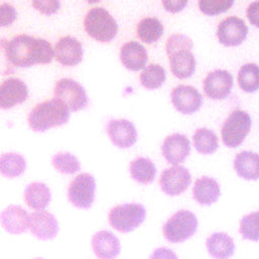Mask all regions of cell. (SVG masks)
<instances>
[{"instance_id":"obj_22","label":"cell","mask_w":259,"mask_h":259,"mask_svg":"<svg viewBox=\"0 0 259 259\" xmlns=\"http://www.w3.org/2000/svg\"><path fill=\"white\" fill-rule=\"evenodd\" d=\"M220 194V184L214 178L202 176L194 182L192 195L194 200L201 205H210L214 203L219 199Z\"/></svg>"},{"instance_id":"obj_10","label":"cell","mask_w":259,"mask_h":259,"mask_svg":"<svg viewBox=\"0 0 259 259\" xmlns=\"http://www.w3.org/2000/svg\"><path fill=\"white\" fill-rule=\"evenodd\" d=\"M28 230L38 240L49 241L57 237L59 223L56 217L48 210H34L29 213Z\"/></svg>"},{"instance_id":"obj_21","label":"cell","mask_w":259,"mask_h":259,"mask_svg":"<svg viewBox=\"0 0 259 259\" xmlns=\"http://www.w3.org/2000/svg\"><path fill=\"white\" fill-rule=\"evenodd\" d=\"M122 65L131 71H139L145 68L148 61V53L145 47L136 40L125 42L119 53Z\"/></svg>"},{"instance_id":"obj_36","label":"cell","mask_w":259,"mask_h":259,"mask_svg":"<svg viewBox=\"0 0 259 259\" xmlns=\"http://www.w3.org/2000/svg\"><path fill=\"white\" fill-rule=\"evenodd\" d=\"M17 17L16 9L13 5L9 3L0 4V26L11 25Z\"/></svg>"},{"instance_id":"obj_2","label":"cell","mask_w":259,"mask_h":259,"mask_svg":"<svg viewBox=\"0 0 259 259\" xmlns=\"http://www.w3.org/2000/svg\"><path fill=\"white\" fill-rule=\"evenodd\" d=\"M70 109L60 100L53 98L36 104L27 116L29 127L34 132H46L51 127L65 124Z\"/></svg>"},{"instance_id":"obj_14","label":"cell","mask_w":259,"mask_h":259,"mask_svg":"<svg viewBox=\"0 0 259 259\" xmlns=\"http://www.w3.org/2000/svg\"><path fill=\"white\" fill-rule=\"evenodd\" d=\"M106 132L111 143L120 149L132 147L138 139L134 123L124 118H112L106 124Z\"/></svg>"},{"instance_id":"obj_42","label":"cell","mask_w":259,"mask_h":259,"mask_svg":"<svg viewBox=\"0 0 259 259\" xmlns=\"http://www.w3.org/2000/svg\"><path fill=\"white\" fill-rule=\"evenodd\" d=\"M33 259H44V258H41V257H36V258H33Z\"/></svg>"},{"instance_id":"obj_20","label":"cell","mask_w":259,"mask_h":259,"mask_svg":"<svg viewBox=\"0 0 259 259\" xmlns=\"http://www.w3.org/2000/svg\"><path fill=\"white\" fill-rule=\"evenodd\" d=\"M172 74L178 79H186L193 75L196 67L195 57L191 49H182L167 55Z\"/></svg>"},{"instance_id":"obj_5","label":"cell","mask_w":259,"mask_h":259,"mask_svg":"<svg viewBox=\"0 0 259 259\" xmlns=\"http://www.w3.org/2000/svg\"><path fill=\"white\" fill-rule=\"evenodd\" d=\"M146 219V208L140 203L115 205L108 212L109 225L120 233H130L140 227Z\"/></svg>"},{"instance_id":"obj_37","label":"cell","mask_w":259,"mask_h":259,"mask_svg":"<svg viewBox=\"0 0 259 259\" xmlns=\"http://www.w3.org/2000/svg\"><path fill=\"white\" fill-rule=\"evenodd\" d=\"M6 44L7 39L5 37H0V75L6 76L14 73L15 68L11 66L6 57Z\"/></svg>"},{"instance_id":"obj_18","label":"cell","mask_w":259,"mask_h":259,"mask_svg":"<svg viewBox=\"0 0 259 259\" xmlns=\"http://www.w3.org/2000/svg\"><path fill=\"white\" fill-rule=\"evenodd\" d=\"M0 225L11 235H21L28 230L29 213L20 205H8L0 212Z\"/></svg>"},{"instance_id":"obj_35","label":"cell","mask_w":259,"mask_h":259,"mask_svg":"<svg viewBox=\"0 0 259 259\" xmlns=\"http://www.w3.org/2000/svg\"><path fill=\"white\" fill-rule=\"evenodd\" d=\"M193 42L190 37L181 33L171 34L166 41V54L169 55L182 49H192Z\"/></svg>"},{"instance_id":"obj_28","label":"cell","mask_w":259,"mask_h":259,"mask_svg":"<svg viewBox=\"0 0 259 259\" xmlns=\"http://www.w3.org/2000/svg\"><path fill=\"white\" fill-rule=\"evenodd\" d=\"M163 32L164 26L156 17H145L137 26L139 38L146 44H153L157 41L162 36Z\"/></svg>"},{"instance_id":"obj_6","label":"cell","mask_w":259,"mask_h":259,"mask_svg":"<svg viewBox=\"0 0 259 259\" xmlns=\"http://www.w3.org/2000/svg\"><path fill=\"white\" fill-rule=\"evenodd\" d=\"M252 120L249 113L242 109L233 110L224 121L221 134L225 146L237 148L240 146L251 130Z\"/></svg>"},{"instance_id":"obj_34","label":"cell","mask_w":259,"mask_h":259,"mask_svg":"<svg viewBox=\"0 0 259 259\" xmlns=\"http://www.w3.org/2000/svg\"><path fill=\"white\" fill-rule=\"evenodd\" d=\"M233 3V0H200L198 7L206 15H215L227 11Z\"/></svg>"},{"instance_id":"obj_33","label":"cell","mask_w":259,"mask_h":259,"mask_svg":"<svg viewBox=\"0 0 259 259\" xmlns=\"http://www.w3.org/2000/svg\"><path fill=\"white\" fill-rule=\"evenodd\" d=\"M239 232L245 240H259V217L257 211L250 212L242 218L240 222Z\"/></svg>"},{"instance_id":"obj_16","label":"cell","mask_w":259,"mask_h":259,"mask_svg":"<svg viewBox=\"0 0 259 259\" xmlns=\"http://www.w3.org/2000/svg\"><path fill=\"white\" fill-rule=\"evenodd\" d=\"M54 57L63 66H76L83 59L82 44L76 37L62 36L55 46Z\"/></svg>"},{"instance_id":"obj_23","label":"cell","mask_w":259,"mask_h":259,"mask_svg":"<svg viewBox=\"0 0 259 259\" xmlns=\"http://www.w3.org/2000/svg\"><path fill=\"white\" fill-rule=\"evenodd\" d=\"M208 254L213 259H229L235 252L233 238L224 232L211 234L205 241Z\"/></svg>"},{"instance_id":"obj_4","label":"cell","mask_w":259,"mask_h":259,"mask_svg":"<svg viewBox=\"0 0 259 259\" xmlns=\"http://www.w3.org/2000/svg\"><path fill=\"white\" fill-rule=\"evenodd\" d=\"M197 226L195 214L190 210L181 209L172 214L163 225V236L170 243H182L195 234Z\"/></svg>"},{"instance_id":"obj_43","label":"cell","mask_w":259,"mask_h":259,"mask_svg":"<svg viewBox=\"0 0 259 259\" xmlns=\"http://www.w3.org/2000/svg\"><path fill=\"white\" fill-rule=\"evenodd\" d=\"M257 213H258V217H259V210H257Z\"/></svg>"},{"instance_id":"obj_24","label":"cell","mask_w":259,"mask_h":259,"mask_svg":"<svg viewBox=\"0 0 259 259\" xmlns=\"http://www.w3.org/2000/svg\"><path fill=\"white\" fill-rule=\"evenodd\" d=\"M234 169L245 180L259 179V155L252 151H242L235 156Z\"/></svg>"},{"instance_id":"obj_12","label":"cell","mask_w":259,"mask_h":259,"mask_svg":"<svg viewBox=\"0 0 259 259\" xmlns=\"http://www.w3.org/2000/svg\"><path fill=\"white\" fill-rule=\"evenodd\" d=\"M233 76L227 70L218 69L209 72L203 80V91L213 100L225 99L233 88Z\"/></svg>"},{"instance_id":"obj_19","label":"cell","mask_w":259,"mask_h":259,"mask_svg":"<svg viewBox=\"0 0 259 259\" xmlns=\"http://www.w3.org/2000/svg\"><path fill=\"white\" fill-rule=\"evenodd\" d=\"M91 248L99 259H115L120 252V243L113 233L101 230L92 236Z\"/></svg>"},{"instance_id":"obj_25","label":"cell","mask_w":259,"mask_h":259,"mask_svg":"<svg viewBox=\"0 0 259 259\" xmlns=\"http://www.w3.org/2000/svg\"><path fill=\"white\" fill-rule=\"evenodd\" d=\"M23 199L31 209L45 210L52 199L51 190L42 182H31L23 191Z\"/></svg>"},{"instance_id":"obj_13","label":"cell","mask_w":259,"mask_h":259,"mask_svg":"<svg viewBox=\"0 0 259 259\" xmlns=\"http://www.w3.org/2000/svg\"><path fill=\"white\" fill-rule=\"evenodd\" d=\"M171 101L175 109L183 114H191L202 105L199 91L190 85H178L171 91Z\"/></svg>"},{"instance_id":"obj_17","label":"cell","mask_w":259,"mask_h":259,"mask_svg":"<svg viewBox=\"0 0 259 259\" xmlns=\"http://www.w3.org/2000/svg\"><path fill=\"white\" fill-rule=\"evenodd\" d=\"M161 150L165 160L169 164L176 166L190 154V142L185 135L175 133L164 140Z\"/></svg>"},{"instance_id":"obj_31","label":"cell","mask_w":259,"mask_h":259,"mask_svg":"<svg viewBox=\"0 0 259 259\" xmlns=\"http://www.w3.org/2000/svg\"><path fill=\"white\" fill-rule=\"evenodd\" d=\"M165 80L166 72L164 68L158 64H150L140 75L141 84L150 90L161 87Z\"/></svg>"},{"instance_id":"obj_11","label":"cell","mask_w":259,"mask_h":259,"mask_svg":"<svg viewBox=\"0 0 259 259\" xmlns=\"http://www.w3.org/2000/svg\"><path fill=\"white\" fill-rule=\"evenodd\" d=\"M247 34L248 26L243 19L237 16H229L218 25V39L226 47L239 46L245 40Z\"/></svg>"},{"instance_id":"obj_30","label":"cell","mask_w":259,"mask_h":259,"mask_svg":"<svg viewBox=\"0 0 259 259\" xmlns=\"http://www.w3.org/2000/svg\"><path fill=\"white\" fill-rule=\"evenodd\" d=\"M240 88L248 93L255 92L259 89V66L253 63L243 65L237 76Z\"/></svg>"},{"instance_id":"obj_7","label":"cell","mask_w":259,"mask_h":259,"mask_svg":"<svg viewBox=\"0 0 259 259\" xmlns=\"http://www.w3.org/2000/svg\"><path fill=\"white\" fill-rule=\"evenodd\" d=\"M95 189L96 182L94 177L89 173H81L68 186V200L77 208L89 209L94 202Z\"/></svg>"},{"instance_id":"obj_9","label":"cell","mask_w":259,"mask_h":259,"mask_svg":"<svg viewBox=\"0 0 259 259\" xmlns=\"http://www.w3.org/2000/svg\"><path fill=\"white\" fill-rule=\"evenodd\" d=\"M191 183L189 170L183 166H172L165 169L159 180L160 187L169 196H176L184 192Z\"/></svg>"},{"instance_id":"obj_38","label":"cell","mask_w":259,"mask_h":259,"mask_svg":"<svg viewBox=\"0 0 259 259\" xmlns=\"http://www.w3.org/2000/svg\"><path fill=\"white\" fill-rule=\"evenodd\" d=\"M31 5L37 11L47 15L56 13L60 8V2L56 0H36L32 1Z\"/></svg>"},{"instance_id":"obj_39","label":"cell","mask_w":259,"mask_h":259,"mask_svg":"<svg viewBox=\"0 0 259 259\" xmlns=\"http://www.w3.org/2000/svg\"><path fill=\"white\" fill-rule=\"evenodd\" d=\"M150 259H178L176 253L169 248L160 247L155 249L150 255Z\"/></svg>"},{"instance_id":"obj_29","label":"cell","mask_w":259,"mask_h":259,"mask_svg":"<svg viewBox=\"0 0 259 259\" xmlns=\"http://www.w3.org/2000/svg\"><path fill=\"white\" fill-rule=\"evenodd\" d=\"M193 145L196 151L203 155H209L217 151L219 140L214 132L206 127H199L193 134Z\"/></svg>"},{"instance_id":"obj_3","label":"cell","mask_w":259,"mask_h":259,"mask_svg":"<svg viewBox=\"0 0 259 259\" xmlns=\"http://www.w3.org/2000/svg\"><path fill=\"white\" fill-rule=\"evenodd\" d=\"M84 28L92 38L100 42H109L115 37L118 26L106 9L94 7L85 15Z\"/></svg>"},{"instance_id":"obj_26","label":"cell","mask_w":259,"mask_h":259,"mask_svg":"<svg viewBox=\"0 0 259 259\" xmlns=\"http://www.w3.org/2000/svg\"><path fill=\"white\" fill-rule=\"evenodd\" d=\"M26 168L24 157L15 152L4 153L0 156V174L6 178L20 176Z\"/></svg>"},{"instance_id":"obj_8","label":"cell","mask_w":259,"mask_h":259,"mask_svg":"<svg viewBox=\"0 0 259 259\" xmlns=\"http://www.w3.org/2000/svg\"><path fill=\"white\" fill-rule=\"evenodd\" d=\"M55 98L62 101L70 111L84 109L88 105V96L84 87L70 78L60 79L54 88Z\"/></svg>"},{"instance_id":"obj_41","label":"cell","mask_w":259,"mask_h":259,"mask_svg":"<svg viewBox=\"0 0 259 259\" xmlns=\"http://www.w3.org/2000/svg\"><path fill=\"white\" fill-rule=\"evenodd\" d=\"M164 8L169 11V12H178L182 10L186 5L187 1H182V0H174V1H163L162 2Z\"/></svg>"},{"instance_id":"obj_27","label":"cell","mask_w":259,"mask_h":259,"mask_svg":"<svg viewBox=\"0 0 259 259\" xmlns=\"http://www.w3.org/2000/svg\"><path fill=\"white\" fill-rule=\"evenodd\" d=\"M130 173L133 179L142 184L151 183L156 176L154 163L145 157H138L130 164Z\"/></svg>"},{"instance_id":"obj_32","label":"cell","mask_w":259,"mask_h":259,"mask_svg":"<svg viewBox=\"0 0 259 259\" xmlns=\"http://www.w3.org/2000/svg\"><path fill=\"white\" fill-rule=\"evenodd\" d=\"M54 168L63 174H73L80 170L79 160L69 152H59L52 158Z\"/></svg>"},{"instance_id":"obj_40","label":"cell","mask_w":259,"mask_h":259,"mask_svg":"<svg viewBox=\"0 0 259 259\" xmlns=\"http://www.w3.org/2000/svg\"><path fill=\"white\" fill-rule=\"evenodd\" d=\"M246 13L251 24L255 25L256 27H259V1L250 3Z\"/></svg>"},{"instance_id":"obj_1","label":"cell","mask_w":259,"mask_h":259,"mask_svg":"<svg viewBox=\"0 0 259 259\" xmlns=\"http://www.w3.org/2000/svg\"><path fill=\"white\" fill-rule=\"evenodd\" d=\"M6 57L14 68H27L36 64H49L54 58V49L45 38L19 34L6 44Z\"/></svg>"},{"instance_id":"obj_15","label":"cell","mask_w":259,"mask_h":259,"mask_svg":"<svg viewBox=\"0 0 259 259\" xmlns=\"http://www.w3.org/2000/svg\"><path fill=\"white\" fill-rule=\"evenodd\" d=\"M28 97V89L19 78H8L0 84V108L9 109L24 102Z\"/></svg>"}]
</instances>
